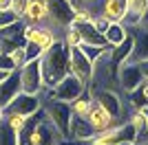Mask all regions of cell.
<instances>
[{
    "mask_svg": "<svg viewBox=\"0 0 148 145\" xmlns=\"http://www.w3.org/2000/svg\"><path fill=\"white\" fill-rule=\"evenodd\" d=\"M69 51H71V48L62 42L60 37L53 42V46H51L49 51H44L42 60H40L42 62L44 88H53L60 79H64L69 72H71V68H69Z\"/></svg>",
    "mask_w": 148,
    "mask_h": 145,
    "instance_id": "1",
    "label": "cell"
},
{
    "mask_svg": "<svg viewBox=\"0 0 148 145\" xmlns=\"http://www.w3.org/2000/svg\"><path fill=\"white\" fill-rule=\"evenodd\" d=\"M42 110L47 119L60 130V134L64 136V143L69 139V125H71V103L60 101V99H42Z\"/></svg>",
    "mask_w": 148,
    "mask_h": 145,
    "instance_id": "2",
    "label": "cell"
},
{
    "mask_svg": "<svg viewBox=\"0 0 148 145\" xmlns=\"http://www.w3.org/2000/svg\"><path fill=\"white\" fill-rule=\"evenodd\" d=\"M88 16H102L108 22H124L126 20V0H88L82 7Z\"/></svg>",
    "mask_w": 148,
    "mask_h": 145,
    "instance_id": "3",
    "label": "cell"
},
{
    "mask_svg": "<svg viewBox=\"0 0 148 145\" xmlns=\"http://www.w3.org/2000/svg\"><path fill=\"white\" fill-rule=\"evenodd\" d=\"M84 90H86V86L82 84L75 75L69 72L66 77L60 79L53 88H44V90L40 92V97H42V99H60V101H69V103H71L73 99H77Z\"/></svg>",
    "mask_w": 148,
    "mask_h": 145,
    "instance_id": "4",
    "label": "cell"
},
{
    "mask_svg": "<svg viewBox=\"0 0 148 145\" xmlns=\"http://www.w3.org/2000/svg\"><path fill=\"white\" fill-rule=\"evenodd\" d=\"M77 5L73 0H49V26L53 31H62L73 22Z\"/></svg>",
    "mask_w": 148,
    "mask_h": 145,
    "instance_id": "5",
    "label": "cell"
},
{
    "mask_svg": "<svg viewBox=\"0 0 148 145\" xmlns=\"http://www.w3.org/2000/svg\"><path fill=\"white\" fill-rule=\"evenodd\" d=\"M40 60H42V57H40ZM40 60H31V62H27L22 68H18L22 92H29V95H40V92L44 90L42 62H40Z\"/></svg>",
    "mask_w": 148,
    "mask_h": 145,
    "instance_id": "6",
    "label": "cell"
},
{
    "mask_svg": "<svg viewBox=\"0 0 148 145\" xmlns=\"http://www.w3.org/2000/svg\"><path fill=\"white\" fill-rule=\"evenodd\" d=\"M86 121H88V125H91V130L95 134H102V132H106V130H111V127H115V125L122 123V121L115 119V117H113L102 103L95 101V99H93V103H91V110H88V115H86Z\"/></svg>",
    "mask_w": 148,
    "mask_h": 145,
    "instance_id": "7",
    "label": "cell"
},
{
    "mask_svg": "<svg viewBox=\"0 0 148 145\" xmlns=\"http://www.w3.org/2000/svg\"><path fill=\"white\" fill-rule=\"evenodd\" d=\"M69 68H71V75H75L86 88L91 86V81H93V62L82 53L80 46L69 51Z\"/></svg>",
    "mask_w": 148,
    "mask_h": 145,
    "instance_id": "8",
    "label": "cell"
},
{
    "mask_svg": "<svg viewBox=\"0 0 148 145\" xmlns=\"http://www.w3.org/2000/svg\"><path fill=\"white\" fill-rule=\"evenodd\" d=\"M144 81V75L139 70V64L137 62H124L122 66L117 68V86H119V92H130L135 90L137 86Z\"/></svg>",
    "mask_w": 148,
    "mask_h": 145,
    "instance_id": "9",
    "label": "cell"
},
{
    "mask_svg": "<svg viewBox=\"0 0 148 145\" xmlns=\"http://www.w3.org/2000/svg\"><path fill=\"white\" fill-rule=\"evenodd\" d=\"M42 108V97L40 95H29V92H20L16 99H13L9 106L5 108V112H13V115H25V117H31L36 115L38 110Z\"/></svg>",
    "mask_w": 148,
    "mask_h": 145,
    "instance_id": "10",
    "label": "cell"
},
{
    "mask_svg": "<svg viewBox=\"0 0 148 145\" xmlns=\"http://www.w3.org/2000/svg\"><path fill=\"white\" fill-rule=\"evenodd\" d=\"M93 99L97 103H102L115 119L122 121V112H124V101H122V92L113 90V88H99L93 92Z\"/></svg>",
    "mask_w": 148,
    "mask_h": 145,
    "instance_id": "11",
    "label": "cell"
},
{
    "mask_svg": "<svg viewBox=\"0 0 148 145\" xmlns=\"http://www.w3.org/2000/svg\"><path fill=\"white\" fill-rule=\"evenodd\" d=\"M22 22L29 26H49V0H29Z\"/></svg>",
    "mask_w": 148,
    "mask_h": 145,
    "instance_id": "12",
    "label": "cell"
},
{
    "mask_svg": "<svg viewBox=\"0 0 148 145\" xmlns=\"http://www.w3.org/2000/svg\"><path fill=\"white\" fill-rule=\"evenodd\" d=\"M58 37L60 35L51 26H25V42H36L42 51H49Z\"/></svg>",
    "mask_w": 148,
    "mask_h": 145,
    "instance_id": "13",
    "label": "cell"
},
{
    "mask_svg": "<svg viewBox=\"0 0 148 145\" xmlns=\"http://www.w3.org/2000/svg\"><path fill=\"white\" fill-rule=\"evenodd\" d=\"M93 136H95V132L91 130V125H88L86 119H82V117H71V125H69V139H66V143L86 145Z\"/></svg>",
    "mask_w": 148,
    "mask_h": 145,
    "instance_id": "14",
    "label": "cell"
},
{
    "mask_svg": "<svg viewBox=\"0 0 148 145\" xmlns=\"http://www.w3.org/2000/svg\"><path fill=\"white\" fill-rule=\"evenodd\" d=\"M20 92H22V86H20V72L13 70L11 75L0 84V106L7 108V106H9Z\"/></svg>",
    "mask_w": 148,
    "mask_h": 145,
    "instance_id": "15",
    "label": "cell"
},
{
    "mask_svg": "<svg viewBox=\"0 0 148 145\" xmlns=\"http://www.w3.org/2000/svg\"><path fill=\"white\" fill-rule=\"evenodd\" d=\"M126 20H124V24L126 26H135V24H139L144 18L148 16V0H126Z\"/></svg>",
    "mask_w": 148,
    "mask_h": 145,
    "instance_id": "16",
    "label": "cell"
},
{
    "mask_svg": "<svg viewBox=\"0 0 148 145\" xmlns=\"http://www.w3.org/2000/svg\"><path fill=\"white\" fill-rule=\"evenodd\" d=\"M128 31H130V29H128ZM130 55H133V35L128 33V37H126L122 44H117V46L111 48V62H113V66L119 68L124 62L130 60Z\"/></svg>",
    "mask_w": 148,
    "mask_h": 145,
    "instance_id": "17",
    "label": "cell"
},
{
    "mask_svg": "<svg viewBox=\"0 0 148 145\" xmlns=\"http://www.w3.org/2000/svg\"><path fill=\"white\" fill-rule=\"evenodd\" d=\"M128 26L124 22H111V26L106 29V33H104V37H106V44L108 46H117V44H122L126 37H128Z\"/></svg>",
    "mask_w": 148,
    "mask_h": 145,
    "instance_id": "18",
    "label": "cell"
},
{
    "mask_svg": "<svg viewBox=\"0 0 148 145\" xmlns=\"http://www.w3.org/2000/svg\"><path fill=\"white\" fill-rule=\"evenodd\" d=\"M91 103H93V92L88 90H84L77 99H73L71 101V115L73 117H82V119H86V115H88V110H91Z\"/></svg>",
    "mask_w": 148,
    "mask_h": 145,
    "instance_id": "19",
    "label": "cell"
},
{
    "mask_svg": "<svg viewBox=\"0 0 148 145\" xmlns=\"http://www.w3.org/2000/svg\"><path fill=\"white\" fill-rule=\"evenodd\" d=\"M60 40L66 44L69 48L82 46V35H80V31L75 29V26H66V29H62L60 31Z\"/></svg>",
    "mask_w": 148,
    "mask_h": 145,
    "instance_id": "20",
    "label": "cell"
},
{
    "mask_svg": "<svg viewBox=\"0 0 148 145\" xmlns=\"http://www.w3.org/2000/svg\"><path fill=\"white\" fill-rule=\"evenodd\" d=\"M27 121H29V117H25V115H13V112H9V115H7V112H5V123L11 127L16 134H18L20 130L27 125Z\"/></svg>",
    "mask_w": 148,
    "mask_h": 145,
    "instance_id": "21",
    "label": "cell"
},
{
    "mask_svg": "<svg viewBox=\"0 0 148 145\" xmlns=\"http://www.w3.org/2000/svg\"><path fill=\"white\" fill-rule=\"evenodd\" d=\"M0 145H18V134L13 132L5 121L0 123Z\"/></svg>",
    "mask_w": 148,
    "mask_h": 145,
    "instance_id": "22",
    "label": "cell"
},
{
    "mask_svg": "<svg viewBox=\"0 0 148 145\" xmlns=\"http://www.w3.org/2000/svg\"><path fill=\"white\" fill-rule=\"evenodd\" d=\"M80 48H82V53L86 55V57H88L91 62H95V60L99 57V55H102V53L106 51V48H111V46H95V44H82Z\"/></svg>",
    "mask_w": 148,
    "mask_h": 145,
    "instance_id": "23",
    "label": "cell"
},
{
    "mask_svg": "<svg viewBox=\"0 0 148 145\" xmlns=\"http://www.w3.org/2000/svg\"><path fill=\"white\" fill-rule=\"evenodd\" d=\"M25 53H27V62H31V60H40L44 55V51L36 42H25Z\"/></svg>",
    "mask_w": 148,
    "mask_h": 145,
    "instance_id": "24",
    "label": "cell"
},
{
    "mask_svg": "<svg viewBox=\"0 0 148 145\" xmlns=\"http://www.w3.org/2000/svg\"><path fill=\"white\" fill-rule=\"evenodd\" d=\"M11 60H13V64H16V70H18V68H22L27 64V53H25V44H22V46H18V48H13L11 53Z\"/></svg>",
    "mask_w": 148,
    "mask_h": 145,
    "instance_id": "25",
    "label": "cell"
},
{
    "mask_svg": "<svg viewBox=\"0 0 148 145\" xmlns=\"http://www.w3.org/2000/svg\"><path fill=\"white\" fill-rule=\"evenodd\" d=\"M16 20H20V18L11 11V9H7V11H0V29H2V26H9V24H13Z\"/></svg>",
    "mask_w": 148,
    "mask_h": 145,
    "instance_id": "26",
    "label": "cell"
},
{
    "mask_svg": "<svg viewBox=\"0 0 148 145\" xmlns=\"http://www.w3.org/2000/svg\"><path fill=\"white\" fill-rule=\"evenodd\" d=\"M27 5H29V0H11V11L18 16V18H22L27 11Z\"/></svg>",
    "mask_w": 148,
    "mask_h": 145,
    "instance_id": "27",
    "label": "cell"
},
{
    "mask_svg": "<svg viewBox=\"0 0 148 145\" xmlns=\"http://www.w3.org/2000/svg\"><path fill=\"white\" fill-rule=\"evenodd\" d=\"M0 70H16V64L9 53H0Z\"/></svg>",
    "mask_w": 148,
    "mask_h": 145,
    "instance_id": "28",
    "label": "cell"
},
{
    "mask_svg": "<svg viewBox=\"0 0 148 145\" xmlns=\"http://www.w3.org/2000/svg\"><path fill=\"white\" fill-rule=\"evenodd\" d=\"M93 24H95V29H97L99 33H106V29L111 26V22L106 18H102V16H93Z\"/></svg>",
    "mask_w": 148,
    "mask_h": 145,
    "instance_id": "29",
    "label": "cell"
},
{
    "mask_svg": "<svg viewBox=\"0 0 148 145\" xmlns=\"http://www.w3.org/2000/svg\"><path fill=\"white\" fill-rule=\"evenodd\" d=\"M139 64V70H142L144 79H148V60H142V62H137Z\"/></svg>",
    "mask_w": 148,
    "mask_h": 145,
    "instance_id": "30",
    "label": "cell"
},
{
    "mask_svg": "<svg viewBox=\"0 0 148 145\" xmlns=\"http://www.w3.org/2000/svg\"><path fill=\"white\" fill-rule=\"evenodd\" d=\"M11 72H13V70H0V84H2V81H5V79L11 75Z\"/></svg>",
    "mask_w": 148,
    "mask_h": 145,
    "instance_id": "31",
    "label": "cell"
},
{
    "mask_svg": "<svg viewBox=\"0 0 148 145\" xmlns=\"http://www.w3.org/2000/svg\"><path fill=\"white\" fill-rule=\"evenodd\" d=\"M2 121H5V108L0 106V123H2Z\"/></svg>",
    "mask_w": 148,
    "mask_h": 145,
    "instance_id": "32",
    "label": "cell"
},
{
    "mask_svg": "<svg viewBox=\"0 0 148 145\" xmlns=\"http://www.w3.org/2000/svg\"><path fill=\"white\" fill-rule=\"evenodd\" d=\"M117 145H137V143H133V141H126V143H117Z\"/></svg>",
    "mask_w": 148,
    "mask_h": 145,
    "instance_id": "33",
    "label": "cell"
},
{
    "mask_svg": "<svg viewBox=\"0 0 148 145\" xmlns=\"http://www.w3.org/2000/svg\"><path fill=\"white\" fill-rule=\"evenodd\" d=\"M142 110H144V115H146V119H148V106H144Z\"/></svg>",
    "mask_w": 148,
    "mask_h": 145,
    "instance_id": "34",
    "label": "cell"
},
{
    "mask_svg": "<svg viewBox=\"0 0 148 145\" xmlns=\"http://www.w3.org/2000/svg\"><path fill=\"white\" fill-rule=\"evenodd\" d=\"M137 145H146V143H137Z\"/></svg>",
    "mask_w": 148,
    "mask_h": 145,
    "instance_id": "35",
    "label": "cell"
}]
</instances>
